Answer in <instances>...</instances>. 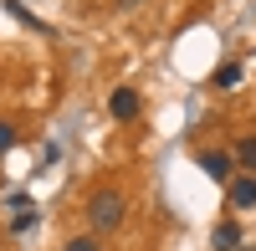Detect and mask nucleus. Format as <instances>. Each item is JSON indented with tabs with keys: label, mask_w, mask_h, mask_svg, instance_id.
Wrapping results in <instances>:
<instances>
[{
	"label": "nucleus",
	"mask_w": 256,
	"mask_h": 251,
	"mask_svg": "<svg viewBox=\"0 0 256 251\" xmlns=\"http://www.w3.org/2000/svg\"><path fill=\"white\" fill-rule=\"evenodd\" d=\"M226 205H230V210H251V205H256V180L251 174H230L226 180Z\"/></svg>",
	"instance_id": "obj_2"
},
{
	"label": "nucleus",
	"mask_w": 256,
	"mask_h": 251,
	"mask_svg": "<svg viewBox=\"0 0 256 251\" xmlns=\"http://www.w3.org/2000/svg\"><path fill=\"white\" fill-rule=\"evenodd\" d=\"M88 220H92V231H118V226L128 220V195L123 190H92V200H88Z\"/></svg>",
	"instance_id": "obj_1"
},
{
	"label": "nucleus",
	"mask_w": 256,
	"mask_h": 251,
	"mask_svg": "<svg viewBox=\"0 0 256 251\" xmlns=\"http://www.w3.org/2000/svg\"><path fill=\"white\" fill-rule=\"evenodd\" d=\"M241 82H246V67H241V62H226V67L216 72V88H220V92H236Z\"/></svg>",
	"instance_id": "obj_5"
},
{
	"label": "nucleus",
	"mask_w": 256,
	"mask_h": 251,
	"mask_svg": "<svg viewBox=\"0 0 256 251\" xmlns=\"http://www.w3.org/2000/svg\"><path fill=\"white\" fill-rule=\"evenodd\" d=\"M236 251H256V246H236Z\"/></svg>",
	"instance_id": "obj_11"
},
{
	"label": "nucleus",
	"mask_w": 256,
	"mask_h": 251,
	"mask_svg": "<svg viewBox=\"0 0 256 251\" xmlns=\"http://www.w3.org/2000/svg\"><path fill=\"white\" fill-rule=\"evenodd\" d=\"M31 226H36V216L26 210V205H20V210H16V220H10V231H31Z\"/></svg>",
	"instance_id": "obj_9"
},
{
	"label": "nucleus",
	"mask_w": 256,
	"mask_h": 251,
	"mask_svg": "<svg viewBox=\"0 0 256 251\" xmlns=\"http://www.w3.org/2000/svg\"><path fill=\"white\" fill-rule=\"evenodd\" d=\"M210 241H216V251H236V246H241V226H236V220H220Z\"/></svg>",
	"instance_id": "obj_6"
},
{
	"label": "nucleus",
	"mask_w": 256,
	"mask_h": 251,
	"mask_svg": "<svg viewBox=\"0 0 256 251\" xmlns=\"http://www.w3.org/2000/svg\"><path fill=\"white\" fill-rule=\"evenodd\" d=\"M230 159H236L241 170H256V134H251V138H241V144H236V154H230Z\"/></svg>",
	"instance_id": "obj_7"
},
{
	"label": "nucleus",
	"mask_w": 256,
	"mask_h": 251,
	"mask_svg": "<svg viewBox=\"0 0 256 251\" xmlns=\"http://www.w3.org/2000/svg\"><path fill=\"white\" fill-rule=\"evenodd\" d=\"M10 144H16V123H6V118H0V154H6Z\"/></svg>",
	"instance_id": "obj_10"
},
{
	"label": "nucleus",
	"mask_w": 256,
	"mask_h": 251,
	"mask_svg": "<svg viewBox=\"0 0 256 251\" xmlns=\"http://www.w3.org/2000/svg\"><path fill=\"white\" fill-rule=\"evenodd\" d=\"M138 108H144V98H138V88H113V98H108V113H113L118 123H128V118H138Z\"/></svg>",
	"instance_id": "obj_3"
},
{
	"label": "nucleus",
	"mask_w": 256,
	"mask_h": 251,
	"mask_svg": "<svg viewBox=\"0 0 256 251\" xmlns=\"http://www.w3.org/2000/svg\"><path fill=\"white\" fill-rule=\"evenodd\" d=\"M62 251H102V246H98L92 236H72V241H67V246H62Z\"/></svg>",
	"instance_id": "obj_8"
},
{
	"label": "nucleus",
	"mask_w": 256,
	"mask_h": 251,
	"mask_svg": "<svg viewBox=\"0 0 256 251\" xmlns=\"http://www.w3.org/2000/svg\"><path fill=\"white\" fill-rule=\"evenodd\" d=\"M200 170H205L210 180H220V184H226L230 174H236V159L220 154V149H205V154H200Z\"/></svg>",
	"instance_id": "obj_4"
}]
</instances>
